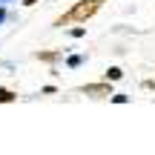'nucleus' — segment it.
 Instances as JSON below:
<instances>
[{
    "label": "nucleus",
    "instance_id": "f257e3e1",
    "mask_svg": "<svg viewBox=\"0 0 155 155\" xmlns=\"http://www.w3.org/2000/svg\"><path fill=\"white\" fill-rule=\"evenodd\" d=\"M101 6V0H81V6H75L72 9V20H83V17H89V15H95V9Z\"/></svg>",
    "mask_w": 155,
    "mask_h": 155
},
{
    "label": "nucleus",
    "instance_id": "f03ea898",
    "mask_svg": "<svg viewBox=\"0 0 155 155\" xmlns=\"http://www.w3.org/2000/svg\"><path fill=\"white\" fill-rule=\"evenodd\" d=\"M0 101H3V104H6V101H12V95L6 92V89H0Z\"/></svg>",
    "mask_w": 155,
    "mask_h": 155
}]
</instances>
